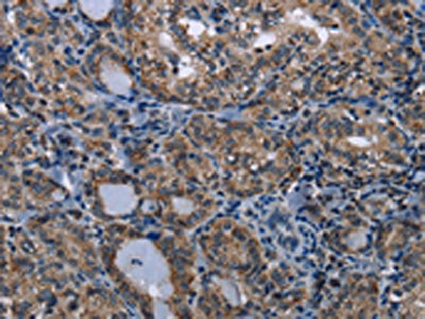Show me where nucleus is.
Wrapping results in <instances>:
<instances>
[{"label": "nucleus", "instance_id": "1", "mask_svg": "<svg viewBox=\"0 0 425 319\" xmlns=\"http://www.w3.org/2000/svg\"><path fill=\"white\" fill-rule=\"evenodd\" d=\"M287 18L289 21L297 23V25H300L302 27L305 28H309V29H314L317 31V34L319 35V38H320L322 43H325L326 40L328 39V32L326 29L324 28H320L318 26V23L315 19H313V17L311 15H309L303 9H296L293 10L290 13H288Z\"/></svg>", "mask_w": 425, "mask_h": 319}, {"label": "nucleus", "instance_id": "2", "mask_svg": "<svg viewBox=\"0 0 425 319\" xmlns=\"http://www.w3.org/2000/svg\"><path fill=\"white\" fill-rule=\"evenodd\" d=\"M276 41V35L274 33H265L263 34L261 38H259L256 42V44H258L259 42H263L259 47H265L267 45L272 44Z\"/></svg>", "mask_w": 425, "mask_h": 319}]
</instances>
